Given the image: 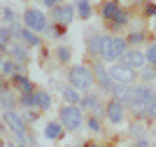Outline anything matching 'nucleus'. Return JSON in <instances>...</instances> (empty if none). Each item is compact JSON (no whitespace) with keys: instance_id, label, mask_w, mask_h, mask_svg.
I'll return each mask as SVG.
<instances>
[{"instance_id":"11","label":"nucleus","mask_w":156,"mask_h":147,"mask_svg":"<svg viewBox=\"0 0 156 147\" xmlns=\"http://www.w3.org/2000/svg\"><path fill=\"white\" fill-rule=\"evenodd\" d=\"M86 51H89V56L96 61L100 58V47H103V33L98 31H86Z\"/></svg>"},{"instance_id":"26","label":"nucleus","mask_w":156,"mask_h":147,"mask_svg":"<svg viewBox=\"0 0 156 147\" xmlns=\"http://www.w3.org/2000/svg\"><path fill=\"white\" fill-rule=\"evenodd\" d=\"M140 79H142V84H149L156 79V65H144L142 70H140Z\"/></svg>"},{"instance_id":"34","label":"nucleus","mask_w":156,"mask_h":147,"mask_svg":"<svg viewBox=\"0 0 156 147\" xmlns=\"http://www.w3.org/2000/svg\"><path fill=\"white\" fill-rule=\"evenodd\" d=\"M133 147H149V138H140V140H133Z\"/></svg>"},{"instance_id":"16","label":"nucleus","mask_w":156,"mask_h":147,"mask_svg":"<svg viewBox=\"0 0 156 147\" xmlns=\"http://www.w3.org/2000/svg\"><path fill=\"white\" fill-rule=\"evenodd\" d=\"M75 7H77V19L89 21L93 17V0H75Z\"/></svg>"},{"instance_id":"18","label":"nucleus","mask_w":156,"mask_h":147,"mask_svg":"<svg viewBox=\"0 0 156 147\" xmlns=\"http://www.w3.org/2000/svg\"><path fill=\"white\" fill-rule=\"evenodd\" d=\"M35 110H40V112L51 110V94L49 91H35Z\"/></svg>"},{"instance_id":"32","label":"nucleus","mask_w":156,"mask_h":147,"mask_svg":"<svg viewBox=\"0 0 156 147\" xmlns=\"http://www.w3.org/2000/svg\"><path fill=\"white\" fill-rule=\"evenodd\" d=\"M21 117H23V122H26V124H33L40 117V110H21Z\"/></svg>"},{"instance_id":"15","label":"nucleus","mask_w":156,"mask_h":147,"mask_svg":"<svg viewBox=\"0 0 156 147\" xmlns=\"http://www.w3.org/2000/svg\"><path fill=\"white\" fill-rule=\"evenodd\" d=\"M128 135L133 140H140V138H149V131H147V124L142 119H135V122L128 124Z\"/></svg>"},{"instance_id":"35","label":"nucleus","mask_w":156,"mask_h":147,"mask_svg":"<svg viewBox=\"0 0 156 147\" xmlns=\"http://www.w3.org/2000/svg\"><path fill=\"white\" fill-rule=\"evenodd\" d=\"M84 147H103V145H100V142H96V140H91V142H86Z\"/></svg>"},{"instance_id":"14","label":"nucleus","mask_w":156,"mask_h":147,"mask_svg":"<svg viewBox=\"0 0 156 147\" xmlns=\"http://www.w3.org/2000/svg\"><path fill=\"white\" fill-rule=\"evenodd\" d=\"M16 42H23L28 49H30V47H42V35H37V33L28 31L26 26H23V31L16 35Z\"/></svg>"},{"instance_id":"31","label":"nucleus","mask_w":156,"mask_h":147,"mask_svg":"<svg viewBox=\"0 0 156 147\" xmlns=\"http://www.w3.org/2000/svg\"><path fill=\"white\" fill-rule=\"evenodd\" d=\"M142 17L144 19H156V2L154 0H149V2L142 7Z\"/></svg>"},{"instance_id":"5","label":"nucleus","mask_w":156,"mask_h":147,"mask_svg":"<svg viewBox=\"0 0 156 147\" xmlns=\"http://www.w3.org/2000/svg\"><path fill=\"white\" fill-rule=\"evenodd\" d=\"M110 77H112L114 84H135L137 70H133V68H128V65H124L121 61H119V63L110 65Z\"/></svg>"},{"instance_id":"38","label":"nucleus","mask_w":156,"mask_h":147,"mask_svg":"<svg viewBox=\"0 0 156 147\" xmlns=\"http://www.w3.org/2000/svg\"><path fill=\"white\" fill-rule=\"evenodd\" d=\"M65 147H72V145H65Z\"/></svg>"},{"instance_id":"25","label":"nucleus","mask_w":156,"mask_h":147,"mask_svg":"<svg viewBox=\"0 0 156 147\" xmlns=\"http://www.w3.org/2000/svg\"><path fill=\"white\" fill-rule=\"evenodd\" d=\"M54 54H56V61H58V63H63V65L72 61V51H70V47H65V45H58Z\"/></svg>"},{"instance_id":"30","label":"nucleus","mask_w":156,"mask_h":147,"mask_svg":"<svg viewBox=\"0 0 156 147\" xmlns=\"http://www.w3.org/2000/svg\"><path fill=\"white\" fill-rule=\"evenodd\" d=\"M16 21V14H14L12 7H2V26H12Z\"/></svg>"},{"instance_id":"24","label":"nucleus","mask_w":156,"mask_h":147,"mask_svg":"<svg viewBox=\"0 0 156 147\" xmlns=\"http://www.w3.org/2000/svg\"><path fill=\"white\" fill-rule=\"evenodd\" d=\"M44 38H49V40H61V38H65V28L49 21V26H47V31H44Z\"/></svg>"},{"instance_id":"10","label":"nucleus","mask_w":156,"mask_h":147,"mask_svg":"<svg viewBox=\"0 0 156 147\" xmlns=\"http://www.w3.org/2000/svg\"><path fill=\"white\" fill-rule=\"evenodd\" d=\"M7 56L12 58L14 63L26 65L28 61H30V49H28V47L23 45V42H16V40H14L12 45H9V54H7Z\"/></svg>"},{"instance_id":"28","label":"nucleus","mask_w":156,"mask_h":147,"mask_svg":"<svg viewBox=\"0 0 156 147\" xmlns=\"http://www.w3.org/2000/svg\"><path fill=\"white\" fill-rule=\"evenodd\" d=\"M144 56H147V65H156V42L149 40V45L144 49Z\"/></svg>"},{"instance_id":"12","label":"nucleus","mask_w":156,"mask_h":147,"mask_svg":"<svg viewBox=\"0 0 156 147\" xmlns=\"http://www.w3.org/2000/svg\"><path fill=\"white\" fill-rule=\"evenodd\" d=\"M16 89H12V82H5L2 84V91H0V101H2V110L9 112V110L16 108L19 103V94H14Z\"/></svg>"},{"instance_id":"8","label":"nucleus","mask_w":156,"mask_h":147,"mask_svg":"<svg viewBox=\"0 0 156 147\" xmlns=\"http://www.w3.org/2000/svg\"><path fill=\"white\" fill-rule=\"evenodd\" d=\"M124 7H121V2L119 0H103L100 2V7H98V14H100V19L103 21H114L119 17V12H121Z\"/></svg>"},{"instance_id":"27","label":"nucleus","mask_w":156,"mask_h":147,"mask_svg":"<svg viewBox=\"0 0 156 147\" xmlns=\"http://www.w3.org/2000/svg\"><path fill=\"white\" fill-rule=\"evenodd\" d=\"M19 105H21V110H35V94H21Z\"/></svg>"},{"instance_id":"33","label":"nucleus","mask_w":156,"mask_h":147,"mask_svg":"<svg viewBox=\"0 0 156 147\" xmlns=\"http://www.w3.org/2000/svg\"><path fill=\"white\" fill-rule=\"evenodd\" d=\"M42 2V7H47V9H54V7L63 5V0H40Z\"/></svg>"},{"instance_id":"4","label":"nucleus","mask_w":156,"mask_h":147,"mask_svg":"<svg viewBox=\"0 0 156 147\" xmlns=\"http://www.w3.org/2000/svg\"><path fill=\"white\" fill-rule=\"evenodd\" d=\"M75 17H77V7H75V2H63V5L54 7L51 14H49V21L56 26H63V28H68V26L75 21Z\"/></svg>"},{"instance_id":"17","label":"nucleus","mask_w":156,"mask_h":147,"mask_svg":"<svg viewBox=\"0 0 156 147\" xmlns=\"http://www.w3.org/2000/svg\"><path fill=\"white\" fill-rule=\"evenodd\" d=\"M61 96H63V101H65V105H79L82 103V94H79L75 86H61Z\"/></svg>"},{"instance_id":"9","label":"nucleus","mask_w":156,"mask_h":147,"mask_svg":"<svg viewBox=\"0 0 156 147\" xmlns=\"http://www.w3.org/2000/svg\"><path fill=\"white\" fill-rule=\"evenodd\" d=\"M121 63L133 68V70H142L144 65H147V56H144L142 49H128L124 54V58H121Z\"/></svg>"},{"instance_id":"7","label":"nucleus","mask_w":156,"mask_h":147,"mask_svg":"<svg viewBox=\"0 0 156 147\" xmlns=\"http://www.w3.org/2000/svg\"><path fill=\"white\" fill-rule=\"evenodd\" d=\"M105 117H107L110 124L119 126V124L124 122V117H126V105L119 103V101H114V98H110V101L105 103Z\"/></svg>"},{"instance_id":"21","label":"nucleus","mask_w":156,"mask_h":147,"mask_svg":"<svg viewBox=\"0 0 156 147\" xmlns=\"http://www.w3.org/2000/svg\"><path fill=\"white\" fill-rule=\"evenodd\" d=\"M98 105H100V96H98L96 91L84 94V96H82V103H79V108H82V110H89V112H93Z\"/></svg>"},{"instance_id":"22","label":"nucleus","mask_w":156,"mask_h":147,"mask_svg":"<svg viewBox=\"0 0 156 147\" xmlns=\"http://www.w3.org/2000/svg\"><path fill=\"white\" fill-rule=\"evenodd\" d=\"M61 135H63V124L61 122H49L44 126V138L47 140H58Z\"/></svg>"},{"instance_id":"3","label":"nucleus","mask_w":156,"mask_h":147,"mask_svg":"<svg viewBox=\"0 0 156 147\" xmlns=\"http://www.w3.org/2000/svg\"><path fill=\"white\" fill-rule=\"evenodd\" d=\"M21 19H23V26H26L28 31L37 33V35H42V33L47 31V26H49V17H47L40 7H28Z\"/></svg>"},{"instance_id":"13","label":"nucleus","mask_w":156,"mask_h":147,"mask_svg":"<svg viewBox=\"0 0 156 147\" xmlns=\"http://www.w3.org/2000/svg\"><path fill=\"white\" fill-rule=\"evenodd\" d=\"M103 63L112 65V63H119L117 61V54H114V45H112V35H103V47H100V58Z\"/></svg>"},{"instance_id":"23","label":"nucleus","mask_w":156,"mask_h":147,"mask_svg":"<svg viewBox=\"0 0 156 147\" xmlns=\"http://www.w3.org/2000/svg\"><path fill=\"white\" fill-rule=\"evenodd\" d=\"M16 68H19V63H14L9 56L2 58V65H0V70H2V77H7V79H12L14 75H16Z\"/></svg>"},{"instance_id":"19","label":"nucleus","mask_w":156,"mask_h":147,"mask_svg":"<svg viewBox=\"0 0 156 147\" xmlns=\"http://www.w3.org/2000/svg\"><path fill=\"white\" fill-rule=\"evenodd\" d=\"M130 21H133L130 12H128V9H121L117 19L110 21V31H112V33H117V31H121V28H126V26H130Z\"/></svg>"},{"instance_id":"6","label":"nucleus","mask_w":156,"mask_h":147,"mask_svg":"<svg viewBox=\"0 0 156 147\" xmlns=\"http://www.w3.org/2000/svg\"><path fill=\"white\" fill-rule=\"evenodd\" d=\"M2 122H5V126L14 133V138H19V135H26V131H28V124L23 122L21 112H16V110L2 112Z\"/></svg>"},{"instance_id":"1","label":"nucleus","mask_w":156,"mask_h":147,"mask_svg":"<svg viewBox=\"0 0 156 147\" xmlns=\"http://www.w3.org/2000/svg\"><path fill=\"white\" fill-rule=\"evenodd\" d=\"M68 84L75 86L77 91H91L93 84H96V75H93V68L86 63L72 65L68 70Z\"/></svg>"},{"instance_id":"20","label":"nucleus","mask_w":156,"mask_h":147,"mask_svg":"<svg viewBox=\"0 0 156 147\" xmlns=\"http://www.w3.org/2000/svg\"><path fill=\"white\" fill-rule=\"evenodd\" d=\"M126 40H128L130 49H140V45H149V38H147L144 31H130Z\"/></svg>"},{"instance_id":"37","label":"nucleus","mask_w":156,"mask_h":147,"mask_svg":"<svg viewBox=\"0 0 156 147\" xmlns=\"http://www.w3.org/2000/svg\"><path fill=\"white\" fill-rule=\"evenodd\" d=\"M19 147H30V145H19Z\"/></svg>"},{"instance_id":"36","label":"nucleus","mask_w":156,"mask_h":147,"mask_svg":"<svg viewBox=\"0 0 156 147\" xmlns=\"http://www.w3.org/2000/svg\"><path fill=\"white\" fill-rule=\"evenodd\" d=\"M151 31H154V33H156V19H154V21H151Z\"/></svg>"},{"instance_id":"2","label":"nucleus","mask_w":156,"mask_h":147,"mask_svg":"<svg viewBox=\"0 0 156 147\" xmlns=\"http://www.w3.org/2000/svg\"><path fill=\"white\" fill-rule=\"evenodd\" d=\"M58 122L63 124V128H68L70 133H77L84 126V110L79 105H63L58 110Z\"/></svg>"},{"instance_id":"29","label":"nucleus","mask_w":156,"mask_h":147,"mask_svg":"<svg viewBox=\"0 0 156 147\" xmlns=\"http://www.w3.org/2000/svg\"><path fill=\"white\" fill-rule=\"evenodd\" d=\"M86 128H89V131H91V133H103V122H100V119H98V117H89V119H86Z\"/></svg>"}]
</instances>
